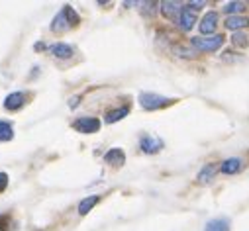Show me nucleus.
I'll list each match as a JSON object with an SVG mask.
<instances>
[{
	"mask_svg": "<svg viewBox=\"0 0 249 231\" xmlns=\"http://www.w3.org/2000/svg\"><path fill=\"white\" fill-rule=\"evenodd\" d=\"M161 6H163V8H161L163 14L169 16V18H175V14H180V10H182L178 2H163Z\"/></svg>",
	"mask_w": 249,
	"mask_h": 231,
	"instance_id": "f3484780",
	"label": "nucleus"
},
{
	"mask_svg": "<svg viewBox=\"0 0 249 231\" xmlns=\"http://www.w3.org/2000/svg\"><path fill=\"white\" fill-rule=\"evenodd\" d=\"M130 114V108H118V110H112L106 114V124H116L120 122L122 118H126V116Z\"/></svg>",
	"mask_w": 249,
	"mask_h": 231,
	"instance_id": "2eb2a0df",
	"label": "nucleus"
},
{
	"mask_svg": "<svg viewBox=\"0 0 249 231\" xmlns=\"http://www.w3.org/2000/svg\"><path fill=\"white\" fill-rule=\"evenodd\" d=\"M239 168H241V159H237V157L226 159L222 163V172H224V175H233V172H237Z\"/></svg>",
	"mask_w": 249,
	"mask_h": 231,
	"instance_id": "ddd939ff",
	"label": "nucleus"
},
{
	"mask_svg": "<svg viewBox=\"0 0 249 231\" xmlns=\"http://www.w3.org/2000/svg\"><path fill=\"white\" fill-rule=\"evenodd\" d=\"M79 24V16L77 12L71 8V6H63V10H61L55 18H53V24H51V30L61 33V32H67L69 28L77 26Z\"/></svg>",
	"mask_w": 249,
	"mask_h": 231,
	"instance_id": "f257e3e1",
	"label": "nucleus"
},
{
	"mask_svg": "<svg viewBox=\"0 0 249 231\" xmlns=\"http://www.w3.org/2000/svg\"><path fill=\"white\" fill-rule=\"evenodd\" d=\"M73 128L79 133H96L100 130V120L96 118H79L73 122Z\"/></svg>",
	"mask_w": 249,
	"mask_h": 231,
	"instance_id": "39448f33",
	"label": "nucleus"
},
{
	"mask_svg": "<svg viewBox=\"0 0 249 231\" xmlns=\"http://www.w3.org/2000/svg\"><path fill=\"white\" fill-rule=\"evenodd\" d=\"M214 175H216V166H214V165H206V166L198 172V182H202V184H204V182H210Z\"/></svg>",
	"mask_w": 249,
	"mask_h": 231,
	"instance_id": "dca6fc26",
	"label": "nucleus"
},
{
	"mask_svg": "<svg viewBox=\"0 0 249 231\" xmlns=\"http://www.w3.org/2000/svg\"><path fill=\"white\" fill-rule=\"evenodd\" d=\"M204 231H230V221L226 217H216V219H210L206 223V229Z\"/></svg>",
	"mask_w": 249,
	"mask_h": 231,
	"instance_id": "f8f14e48",
	"label": "nucleus"
},
{
	"mask_svg": "<svg viewBox=\"0 0 249 231\" xmlns=\"http://www.w3.org/2000/svg\"><path fill=\"white\" fill-rule=\"evenodd\" d=\"M49 51L53 57H57V59H69V57H73V47L67 43H53L49 47Z\"/></svg>",
	"mask_w": 249,
	"mask_h": 231,
	"instance_id": "1a4fd4ad",
	"label": "nucleus"
},
{
	"mask_svg": "<svg viewBox=\"0 0 249 231\" xmlns=\"http://www.w3.org/2000/svg\"><path fill=\"white\" fill-rule=\"evenodd\" d=\"M98 200H100V196H96V194L87 196L85 200H81V204H79V214H81V215H87V214L98 204Z\"/></svg>",
	"mask_w": 249,
	"mask_h": 231,
	"instance_id": "4468645a",
	"label": "nucleus"
},
{
	"mask_svg": "<svg viewBox=\"0 0 249 231\" xmlns=\"http://www.w3.org/2000/svg\"><path fill=\"white\" fill-rule=\"evenodd\" d=\"M173 102H175L173 98H167V96H161L155 92H142L140 94V106L143 110H159V108H165Z\"/></svg>",
	"mask_w": 249,
	"mask_h": 231,
	"instance_id": "f03ea898",
	"label": "nucleus"
},
{
	"mask_svg": "<svg viewBox=\"0 0 249 231\" xmlns=\"http://www.w3.org/2000/svg\"><path fill=\"white\" fill-rule=\"evenodd\" d=\"M243 10H245V4L243 2H228L224 6V12L233 14V16H237V12H243Z\"/></svg>",
	"mask_w": 249,
	"mask_h": 231,
	"instance_id": "6ab92c4d",
	"label": "nucleus"
},
{
	"mask_svg": "<svg viewBox=\"0 0 249 231\" xmlns=\"http://www.w3.org/2000/svg\"><path fill=\"white\" fill-rule=\"evenodd\" d=\"M231 41H233L235 47H245V45H247V35H245L243 32H235V33L231 35Z\"/></svg>",
	"mask_w": 249,
	"mask_h": 231,
	"instance_id": "aec40b11",
	"label": "nucleus"
},
{
	"mask_svg": "<svg viewBox=\"0 0 249 231\" xmlns=\"http://www.w3.org/2000/svg\"><path fill=\"white\" fill-rule=\"evenodd\" d=\"M77 104H79V96H75V98H71V100H69V106H71V108H75Z\"/></svg>",
	"mask_w": 249,
	"mask_h": 231,
	"instance_id": "4be33fe9",
	"label": "nucleus"
},
{
	"mask_svg": "<svg viewBox=\"0 0 249 231\" xmlns=\"http://www.w3.org/2000/svg\"><path fill=\"white\" fill-rule=\"evenodd\" d=\"M247 26H249V20H247L245 16H230V18L226 20V28H228V30H233V32L243 30V28H247Z\"/></svg>",
	"mask_w": 249,
	"mask_h": 231,
	"instance_id": "9b49d317",
	"label": "nucleus"
},
{
	"mask_svg": "<svg viewBox=\"0 0 249 231\" xmlns=\"http://www.w3.org/2000/svg\"><path fill=\"white\" fill-rule=\"evenodd\" d=\"M24 102H26L24 92H12V94H8L6 100H4V108L10 110V112H14V110H20V108L24 106Z\"/></svg>",
	"mask_w": 249,
	"mask_h": 231,
	"instance_id": "6e6552de",
	"label": "nucleus"
},
{
	"mask_svg": "<svg viewBox=\"0 0 249 231\" xmlns=\"http://www.w3.org/2000/svg\"><path fill=\"white\" fill-rule=\"evenodd\" d=\"M140 149L147 155H153V153H159L163 149V141L155 135H143L140 141Z\"/></svg>",
	"mask_w": 249,
	"mask_h": 231,
	"instance_id": "423d86ee",
	"label": "nucleus"
},
{
	"mask_svg": "<svg viewBox=\"0 0 249 231\" xmlns=\"http://www.w3.org/2000/svg\"><path fill=\"white\" fill-rule=\"evenodd\" d=\"M8 186V175H4V172H0V192H4Z\"/></svg>",
	"mask_w": 249,
	"mask_h": 231,
	"instance_id": "412c9836",
	"label": "nucleus"
},
{
	"mask_svg": "<svg viewBox=\"0 0 249 231\" xmlns=\"http://www.w3.org/2000/svg\"><path fill=\"white\" fill-rule=\"evenodd\" d=\"M12 137H14L12 124H8V122H0V141H10Z\"/></svg>",
	"mask_w": 249,
	"mask_h": 231,
	"instance_id": "a211bd4d",
	"label": "nucleus"
},
{
	"mask_svg": "<svg viewBox=\"0 0 249 231\" xmlns=\"http://www.w3.org/2000/svg\"><path fill=\"white\" fill-rule=\"evenodd\" d=\"M104 163H106V165H114V166H122L124 163H126V155H124L122 149L114 147V149H110V151L104 155Z\"/></svg>",
	"mask_w": 249,
	"mask_h": 231,
	"instance_id": "0eeeda50",
	"label": "nucleus"
},
{
	"mask_svg": "<svg viewBox=\"0 0 249 231\" xmlns=\"http://www.w3.org/2000/svg\"><path fill=\"white\" fill-rule=\"evenodd\" d=\"M216 26H218V14L216 12H208L204 18H202V22H200V32L202 33H212V32H216Z\"/></svg>",
	"mask_w": 249,
	"mask_h": 231,
	"instance_id": "9d476101",
	"label": "nucleus"
},
{
	"mask_svg": "<svg viewBox=\"0 0 249 231\" xmlns=\"http://www.w3.org/2000/svg\"><path fill=\"white\" fill-rule=\"evenodd\" d=\"M178 28L184 30V32H191L196 24V8H193L191 4L189 6H182L180 14H178V20H177Z\"/></svg>",
	"mask_w": 249,
	"mask_h": 231,
	"instance_id": "20e7f679",
	"label": "nucleus"
},
{
	"mask_svg": "<svg viewBox=\"0 0 249 231\" xmlns=\"http://www.w3.org/2000/svg\"><path fill=\"white\" fill-rule=\"evenodd\" d=\"M193 45L198 51H216L224 45V35H212V37H193Z\"/></svg>",
	"mask_w": 249,
	"mask_h": 231,
	"instance_id": "7ed1b4c3",
	"label": "nucleus"
}]
</instances>
